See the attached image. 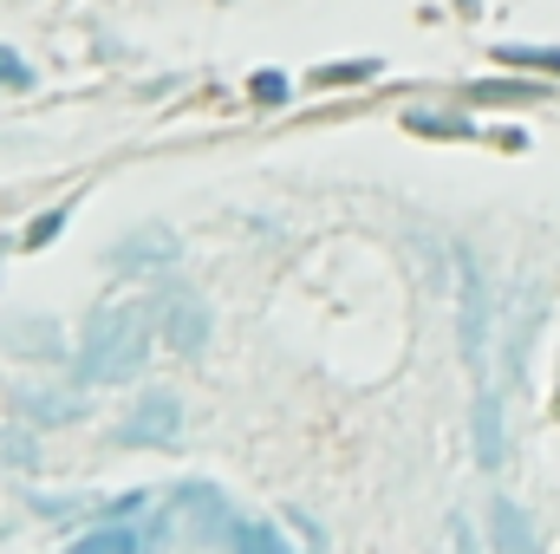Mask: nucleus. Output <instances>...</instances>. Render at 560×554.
Segmentation results:
<instances>
[{"instance_id": "nucleus-1", "label": "nucleus", "mask_w": 560, "mask_h": 554, "mask_svg": "<svg viewBox=\"0 0 560 554\" xmlns=\"http://www.w3.org/2000/svg\"><path fill=\"white\" fill-rule=\"evenodd\" d=\"M143 359H150V326H143V307H98L79 333V385H118V379H138Z\"/></svg>"}, {"instance_id": "nucleus-2", "label": "nucleus", "mask_w": 560, "mask_h": 554, "mask_svg": "<svg viewBox=\"0 0 560 554\" xmlns=\"http://www.w3.org/2000/svg\"><path fill=\"white\" fill-rule=\"evenodd\" d=\"M456 346H463V366L482 372V359H489V280L469 249H456Z\"/></svg>"}, {"instance_id": "nucleus-3", "label": "nucleus", "mask_w": 560, "mask_h": 554, "mask_svg": "<svg viewBox=\"0 0 560 554\" xmlns=\"http://www.w3.org/2000/svg\"><path fill=\"white\" fill-rule=\"evenodd\" d=\"M156 320H163V346H170V353H183V359H196V353L209 346V333H215L209 300H202L196 287H183V280L156 293Z\"/></svg>"}, {"instance_id": "nucleus-4", "label": "nucleus", "mask_w": 560, "mask_h": 554, "mask_svg": "<svg viewBox=\"0 0 560 554\" xmlns=\"http://www.w3.org/2000/svg\"><path fill=\"white\" fill-rule=\"evenodd\" d=\"M176 430H183V405L170 392H143L138 412L125 417V430H118V443L125 450H176Z\"/></svg>"}, {"instance_id": "nucleus-5", "label": "nucleus", "mask_w": 560, "mask_h": 554, "mask_svg": "<svg viewBox=\"0 0 560 554\" xmlns=\"http://www.w3.org/2000/svg\"><path fill=\"white\" fill-rule=\"evenodd\" d=\"M176 262V235L170 229H138V235H125L118 249H112V268H125V275H156V268H170Z\"/></svg>"}, {"instance_id": "nucleus-6", "label": "nucleus", "mask_w": 560, "mask_h": 554, "mask_svg": "<svg viewBox=\"0 0 560 554\" xmlns=\"http://www.w3.org/2000/svg\"><path fill=\"white\" fill-rule=\"evenodd\" d=\"M489 549L495 554H541V535L528 522V509L515 496H495L489 503Z\"/></svg>"}, {"instance_id": "nucleus-7", "label": "nucleus", "mask_w": 560, "mask_h": 554, "mask_svg": "<svg viewBox=\"0 0 560 554\" xmlns=\"http://www.w3.org/2000/svg\"><path fill=\"white\" fill-rule=\"evenodd\" d=\"M476 457H482V470H502V457H509V437H502V399H495V392L476 399Z\"/></svg>"}, {"instance_id": "nucleus-8", "label": "nucleus", "mask_w": 560, "mask_h": 554, "mask_svg": "<svg viewBox=\"0 0 560 554\" xmlns=\"http://www.w3.org/2000/svg\"><path fill=\"white\" fill-rule=\"evenodd\" d=\"M176 509H189V516H196V522H202L209 535H222V542H229V529H235L229 503H222V496H215L209 483H183V489H176Z\"/></svg>"}, {"instance_id": "nucleus-9", "label": "nucleus", "mask_w": 560, "mask_h": 554, "mask_svg": "<svg viewBox=\"0 0 560 554\" xmlns=\"http://www.w3.org/2000/svg\"><path fill=\"white\" fill-rule=\"evenodd\" d=\"M0 346H13V353H33V359H46V353H59V333H52V320H7Z\"/></svg>"}, {"instance_id": "nucleus-10", "label": "nucleus", "mask_w": 560, "mask_h": 554, "mask_svg": "<svg viewBox=\"0 0 560 554\" xmlns=\"http://www.w3.org/2000/svg\"><path fill=\"white\" fill-rule=\"evenodd\" d=\"M143 535L138 529H125V522H105V529H92V535H79L66 554H138Z\"/></svg>"}, {"instance_id": "nucleus-11", "label": "nucleus", "mask_w": 560, "mask_h": 554, "mask_svg": "<svg viewBox=\"0 0 560 554\" xmlns=\"http://www.w3.org/2000/svg\"><path fill=\"white\" fill-rule=\"evenodd\" d=\"M495 66H528V72L560 79V46H495Z\"/></svg>"}, {"instance_id": "nucleus-12", "label": "nucleus", "mask_w": 560, "mask_h": 554, "mask_svg": "<svg viewBox=\"0 0 560 554\" xmlns=\"http://www.w3.org/2000/svg\"><path fill=\"white\" fill-rule=\"evenodd\" d=\"M229 554H287L275 529H261V522H235L229 529Z\"/></svg>"}, {"instance_id": "nucleus-13", "label": "nucleus", "mask_w": 560, "mask_h": 554, "mask_svg": "<svg viewBox=\"0 0 560 554\" xmlns=\"http://www.w3.org/2000/svg\"><path fill=\"white\" fill-rule=\"evenodd\" d=\"M405 125H411L418 138H476V125H469V118H450V112H411Z\"/></svg>"}, {"instance_id": "nucleus-14", "label": "nucleus", "mask_w": 560, "mask_h": 554, "mask_svg": "<svg viewBox=\"0 0 560 554\" xmlns=\"http://www.w3.org/2000/svg\"><path fill=\"white\" fill-rule=\"evenodd\" d=\"M365 79H378V59H339L313 72V85H365Z\"/></svg>"}, {"instance_id": "nucleus-15", "label": "nucleus", "mask_w": 560, "mask_h": 554, "mask_svg": "<svg viewBox=\"0 0 560 554\" xmlns=\"http://www.w3.org/2000/svg\"><path fill=\"white\" fill-rule=\"evenodd\" d=\"M20 412H26V417H46V424H59V417H79L85 405H79L72 392H59V399H39V392H26V399H20Z\"/></svg>"}, {"instance_id": "nucleus-16", "label": "nucleus", "mask_w": 560, "mask_h": 554, "mask_svg": "<svg viewBox=\"0 0 560 554\" xmlns=\"http://www.w3.org/2000/svg\"><path fill=\"white\" fill-rule=\"evenodd\" d=\"M476 99H482V105H528V99H541V85H509V79H495V85H489V79H482V85H476Z\"/></svg>"}, {"instance_id": "nucleus-17", "label": "nucleus", "mask_w": 560, "mask_h": 554, "mask_svg": "<svg viewBox=\"0 0 560 554\" xmlns=\"http://www.w3.org/2000/svg\"><path fill=\"white\" fill-rule=\"evenodd\" d=\"M0 85H7V92H26V85H33V66H26L13 46H0Z\"/></svg>"}, {"instance_id": "nucleus-18", "label": "nucleus", "mask_w": 560, "mask_h": 554, "mask_svg": "<svg viewBox=\"0 0 560 554\" xmlns=\"http://www.w3.org/2000/svg\"><path fill=\"white\" fill-rule=\"evenodd\" d=\"M59 229H66V209H46V216H39V222H33L26 235H20V249H46V242H52Z\"/></svg>"}, {"instance_id": "nucleus-19", "label": "nucleus", "mask_w": 560, "mask_h": 554, "mask_svg": "<svg viewBox=\"0 0 560 554\" xmlns=\"http://www.w3.org/2000/svg\"><path fill=\"white\" fill-rule=\"evenodd\" d=\"M248 99H255V105H280V99H287V79H280V72H255V79H248Z\"/></svg>"}, {"instance_id": "nucleus-20", "label": "nucleus", "mask_w": 560, "mask_h": 554, "mask_svg": "<svg viewBox=\"0 0 560 554\" xmlns=\"http://www.w3.org/2000/svg\"><path fill=\"white\" fill-rule=\"evenodd\" d=\"M450 549H456V554H482V542H476V529H469L463 516H450Z\"/></svg>"}]
</instances>
